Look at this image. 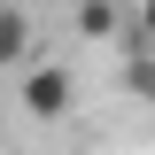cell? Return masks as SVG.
<instances>
[{"label": "cell", "mask_w": 155, "mask_h": 155, "mask_svg": "<svg viewBox=\"0 0 155 155\" xmlns=\"http://www.w3.org/2000/svg\"><path fill=\"white\" fill-rule=\"evenodd\" d=\"M23 109H31V124H62V116L78 109L70 62H23Z\"/></svg>", "instance_id": "obj_1"}, {"label": "cell", "mask_w": 155, "mask_h": 155, "mask_svg": "<svg viewBox=\"0 0 155 155\" xmlns=\"http://www.w3.org/2000/svg\"><path fill=\"white\" fill-rule=\"evenodd\" d=\"M39 31H31V8H0V62H31Z\"/></svg>", "instance_id": "obj_2"}, {"label": "cell", "mask_w": 155, "mask_h": 155, "mask_svg": "<svg viewBox=\"0 0 155 155\" xmlns=\"http://www.w3.org/2000/svg\"><path fill=\"white\" fill-rule=\"evenodd\" d=\"M78 31H85V39H116V31H124V8H109V0H85V8H78Z\"/></svg>", "instance_id": "obj_3"}]
</instances>
